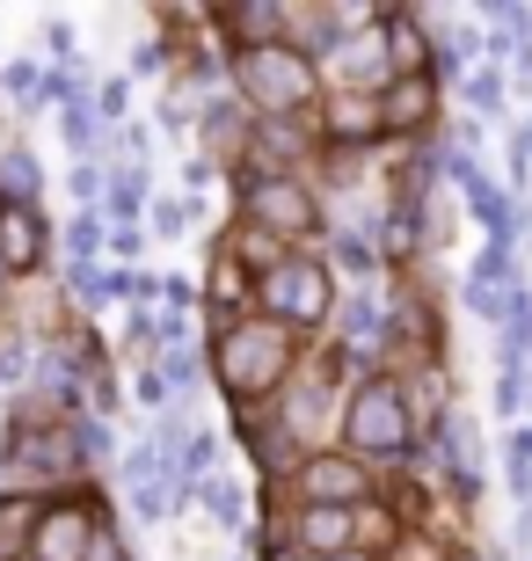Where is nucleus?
Wrapping results in <instances>:
<instances>
[{
    "mask_svg": "<svg viewBox=\"0 0 532 561\" xmlns=\"http://www.w3.org/2000/svg\"><path fill=\"white\" fill-rule=\"evenodd\" d=\"M263 307L278 313V329H314V321H328V307H336V291H328V271L321 263H278L263 285Z\"/></svg>",
    "mask_w": 532,
    "mask_h": 561,
    "instance_id": "3",
    "label": "nucleus"
},
{
    "mask_svg": "<svg viewBox=\"0 0 532 561\" xmlns=\"http://www.w3.org/2000/svg\"><path fill=\"white\" fill-rule=\"evenodd\" d=\"M336 66H343L350 81H358V73L372 81V73H380L387 59H380V44H372V37H350V44H336Z\"/></svg>",
    "mask_w": 532,
    "mask_h": 561,
    "instance_id": "13",
    "label": "nucleus"
},
{
    "mask_svg": "<svg viewBox=\"0 0 532 561\" xmlns=\"http://www.w3.org/2000/svg\"><path fill=\"white\" fill-rule=\"evenodd\" d=\"M234 73H241L248 110H263V117H292V110H307V95H314V66L299 59L292 44H241Z\"/></svg>",
    "mask_w": 532,
    "mask_h": 561,
    "instance_id": "1",
    "label": "nucleus"
},
{
    "mask_svg": "<svg viewBox=\"0 0 532 561\" xmlns=\"http://www.w3.org/2000/svg\"><path fill=\"white\" fill-rule=\"evenodd\" d=\"M95 117H124V81L103 88V110H95Z\"/></svg>",
    "mask_w": 532,
    "mask_h": 561,
    "instance_id": "26",
    "label": "nucleus"
},
{
    "mask_svg": "<svg viewBox=\"0 0 532 561\" xmlns=\"http://www.w3.org/2000/svg\"><path fill=\"white\" fill-rule=\"evenodd\" d=\"M285 365H292V335L278 329V321H241V329L219 343V379H226L234 401L270 394V387L285 379Z\"/></svg>",
    "mask_w": 532,
    "mask_h": 561,
    "instance_id": "2",
    "label": "nucleus"
},
{
    "mask_svg": "<svg viewBox=\"0 0 532 561\" xmlns=\"http://www.w3.org/2000/svg\"><path fill=\"white\" fill-rule=\"evenodd\" d=\"M88 547H95V525H88L81 503H52L30 525V554L37 561H88Z\"/></svg>",
    "mask_w": 532,
    "mask_h": 561,
    "instance_id": "6",
    "label": "nucleus"
},
{
    "mask_svg": "<svg viewBox=\"0 0 532 561\" xmlns=\"http://www.w3.org/2000/svg\"><path fill=\"white\" fill-rule=\"evenodd\" d=\"M372 329H380V313H372V299H350V307H343V335L358 343V351H365V335H372Z\"/></svg>",
    "mask_w": 532,
    "mask_h": 561,
    "instance_id": "17",
    "label": "nucleus"
},
{
    "mask_svg": "<svg viewBox=\"0 0 532 561\" xmlns=\"http://www.w3.org/2000/svg\"><path fill=\"white\" fill-rule=\"evenodd\" d=\"M241 263H234V255H219V271H212V299H219V307H234V299H241Z\"/></svg>",
    "mask_w": 532,
    "mask_h": 561,
    "instance_id": "18",
    "label": "nucleus"
},
{
    "mask_svg": "<svg viewBox=\"0 0 532 561\" xmlns=\"http://www.w3.org/2000/svg\"><path fill=\"white\" fill-rule=\"evenodd\" d=\"M328 561H358V554H328Z\"/></svg>",
    "mask_w": 532,
    "mask_h": 561,
    "instance_id": "28",
    "label": "nucleus"
},
{
    "mask_svg": "<svg viewBox=\"0 0 532 561\" xmlns=\"http://www.w3.org/2000/svg\"><path fill=\"white\" fill-rule=\"evenodd\" d=\"M256 146H263L270 161H292V153H299V131H292V117H263V125H256Z\"/></svg>",
    "mask_w": 532,
    "mask_h": 561,
    "instance_id": "15",
    "label": "nucleus"
},
{
    "mask_svg": "<svg viewBox=\"0 0 532 561\" xmlns=\"http://www.w3.org/2000/svg\"><path fill=\"white\" fill-rule=\"evenodd\" d=\"M241 205H248V219H256L263 233H307L314 227V190L292 183L285 168H270V175L241 183Z\"/></svg>",
    "mask_w": 532,
    "mask_h": 561,
    "instance_id": "5",
    "label": "nucleus"
},
{
    "mask_svg": "<svg viewBox=\"0 0 532 561\" xmlns=\"http://www.w3.org/2000/svg\"><path fill=\"white\" fill-rule=\"evenodd\" d=\"M358 511H336V503H307L299 518H292V533H299V547L307 554H350V540H358Z\"/></svg>",
    "mask_w": 532,
    "mask_h": 561,
    "instance_id": "7",
    "label": "nucleus"
},
{
    "mask_svg": "<svg viewBox=\"0 0 532 561\" xmlns=\"http://www.w3.org/2000/svg\"><path fill=\"white\" fill-rule=\"evenodd\" d=\"M350 445L358 453H409V401H401V387L372 379L365 394L350 401Z\"/></svg>",
    "mask_w": 532,
    "mask_h": 561,
    "instance_id": "4",
    "label": "nucleus"
},
{
    "mask_svg": "<svg viewBox=\"0 0 532 561\" xmlns=\"http://www.w3.org/2000/svg\"><path fill=\"white\" fill-rule=\"evenodd\" d=\"M15 453L37 467V474H59V467H73V437L59 431H15Z\"/></svg>",
    "mask_w": 532,
    "mask_h": 561,
    "instance_id": "11",
    "label": "nucleus"
},
{
    "mask_svg": "<svg viewBox=\"0 0 532 561\" xmlns=\"http://www.w3.org/2000/svg\"><path fill=\"white\" fill-rule=\"evenodd\" d=\"M365 489V474L350 467V459H321V467H307V496L314 503H336V511H350V496Z\"/></svg>",
    "mask_w": 532,
    "mask_h": 561,
    "instance_id": "10",
    "label": "nucleus"
},
{
    "mask_svg": "<svg viewBox=\"0 0 532 561\" xmlns=\"http://www.w3.org/2000/svg\"><path fill=\"white\" fill-rule=\"evenodd\" d=\"M467 103L482 110V117H496V110H503V81H496V73H474V81H467Z\"/></svg>",
    "mask_w": 532,
    "mask_h": 561,
    "instance_id": "19",
    "label": "nucleus"
},
{
    "mask_svg": "<svg viewBox=\"0 0 532 561\" xmlns=\"http://www.w3.org/2000/svg\"><path fill=\"white\" fill-rule=\"evenodd\" d=\"M95 227H103V219H73V255H88V249H95V241H103V233H95Z\"/></svg>",
    "mask_w": 532,
    "mask_h": 561,
    "instance_id": "23",
    "label": "nucleus"
},
{
    "mask_svg": "<svg viewBox=\"0 0 532 561\" xmlns=\"http://www.w3.org/2000/svg\"><path fill=\"white\" fill-rule=\"evenodd\" d=\"M59 131H66V146H88V139H95V110H88V103H73V110L59 117Z\"/></svg>",
    "mask_w": 532,
    "mask_h": 561,
    "instance_id": "21",
    "label": "nucleus"
},
{
    "mask_svg": "<svg viewBox=\"0 0 532 561\" xmlns=\"http://www.w3.org/2000/svg\"><path fill=\"white\" fill-rule=\"evenodd\" d=\"M22 365H30V351H22V343H15V351H0V379H22Z\"/></svg>",
    "mask_w": 532,
    "mask_h": 561,
    "instance_id": "25",
    "label": "nucleus"
},
{
    "mask_svg": "<svg viewBox=\"0 0 532 561\" xmlns=\"http://www.w3.org/2000/svg\"><path fill=\"white\" fill-rule=\"evenodd\" d=\"M372 110H380V131H387V125H423V117H430V81L401 73V81H394Z\"/></svg>",
    "mask_w": 532,
    "mask_h": 561,
    "instance_id": "9",
    "label": "nucleus"
},
{
    "mask_svg": "<svg viewBox=\"0 0 532 561\" xmlns=\"http://www.w3.org/2000/svg\"><path fill=\"white\" fill-rule=\"evenodd\" d=\"M205 503L219 511L226 525H234V511H241V496H234V481H212V489H205Z\"/></svg>",
    "mask_w": 532,
    "mask_h": 561,
    "instance_id": "22",
    "label": "nucleus"
},
{
    "mask_svg": "<svg viewBox=\"0 0 532 561\" xmlns=\"http://www.w3.org/2000/svg\"><path fill=\"white\" fill-rule=\"evenodd\" d=\"M30 525H37V511H30V503H0V561H15L22 547H30Z\"/></svg>",
    "mask_w": 532,
    "mask_h": 561,
    "instance_id": "12",
    "label": "nucleus"
},
{
    "mask_svg": "<svg viewBox=\"0 0 532 561\" xmlns=\"http://www.w3.org/2000/svg\"><path fill=\"white\" fill-rule=\"evenodd\" d=\"M37 255H44L37 211H30V205H8V211H0V263H8V271H30Z\"/></svg>",
    "mask_w": 532,
    "mask_h": 561,
    "instance_id": "8",
    "label": "nucleus"
},
{
    "mask_svg": "<svg viewBox=\"0 0 532 561\" xmlns=\"http://www.w3.org/2000/svg\"><path fill=\"white\" fill-rule=\"evenodd\" d=\"M343 263L350 271H372V241H343Z\"/></svg>",
    "mask_w": 532,
    "mask_h": 561,
    "instance_id": "24",
    "label": "nucleus"
},
{
    "mask_svg": "<svg viewBox=\"0 0 532 561\" xmlns=\"http://www.w3.org/2000/svg\"><path fill=\"white\" fill-rule=\"evenodd\" d=\"M0 183H8V197H22V205H30V197H37V161H30V153H15V161L0 168Z\"/></svg>",
    "mask_w": 532,
    "mask_h": 561,
    "instance_id": "16",
    "label": "nucleus"
},
{
    "mask_svg": "<svg viewBox=\"0 0 532 561\" xmlns=\"http://www.w3.org/2000/svg\"><path fill=\"white\" fill-rule=\"evenodd\" d=\"M511 489H518V496H532V437L525 431L511 437Z\"/></svg>",
    "mask_w": 532,
    "mask_h": 561,
    "instance_id": "20",
    "label": "nucleus"
},
{
    "mask_svg": "<svg viewBox=\"0 0 532 561\" xmlns=\"http://www.w3.org/2000/svg\"><path fill=\"white\" fill-rule=\"evenodd\" d=\"M328 131H336V139H372V131H380V110L372 103H343L336 117H328Z\"/></svg>",
    "mask_w": 532,
    "mask_h": 561,
    "instance_id": "14",
    "label": "nucleus"
},
{
    "mask_svg": "<svg viewBox=\"0 0 532 561\" xmlns=\"http://www.w3.org/2000/svg\"><path fill=\"white\" fill-rule=\"evenodd\" d=\"M401 561H445V554H438V547L423 540V547H409V554H401Z\"/></svg>",
    "mask_w": 532,
    "mask_h": 561,
    "instance_id": "27",
    "label": "nucleus"
}]
</instances>
